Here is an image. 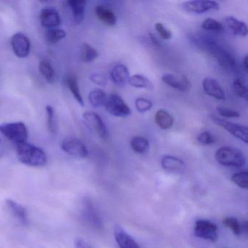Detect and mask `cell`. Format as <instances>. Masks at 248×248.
I'll use <instances>...</instances> for the list:
<instances>
[{
  "label": "cell",
  "instance_id": "cb8c5ba5",
  "mask_svg": "<svg viewBox=\"0 0 248 248\" xmlns=\"http://www.w3.org/2000/svg\"><path fill=\"white\" fill-rule=\"evenodd\" d=\"M39 70L48 83H54L56 78V72H55L51 63L48 61H40V64H39Z\"/></svg>",
  "mask_w": 248,
  "mask_h": 248
},
{
  "label": "cell",
  "instance_id": "7c38bea8",
  "mask_svg": "<svg viewBox=\"0 0 248 248\" xmlns=\"http://www.w3.org/2000/svg\"><path fill=\"white\" fill-rule=\"evenodd\" d=\"M11 46L17 57L24 59L30 55L31 43L27 35L21 32L14 34L11 38Z\"/></svg>",
  "mask_w": 248,
  "mask_h": 248
},
{
  "label": "cell",
  "instance_id": "603a6c76",
  "mask_svg": "<svg viewBox=\"0 0 248 248\" xmlns=\"http://www.w3.org/2000/svg\"><path fill=\"white\" fill-rule=\"evenodd\" d=\"M155 121L158 127L162 130H168L173 125L174 120L169 112L164 109H159L155 115Z\"/></svg>",
  "mask_w": 248,
  "mask_h": 248
},
{
  "label": "cell",
  "instance_id": "d6a6232c",
  "mask_svg": "<svg viewBox=\"0 0 248 248\" xmlns=\"http://www.w3.org/2000/svg\"><path fill=\"white\" fill-rule=\"evenodd\" d=\"M128 83L136 88H148L150 87V81L141 75H134L130 77Z\"/></svg>",
  "mask_w": 248,
  "mask_h": 248
},
{
  "label": "cell",
  "instance_id": "f546056e",
  "mask_svg": "<svg viewBox=\"0 0 248 248\" xmlns=\"http://www.w3.org/2000/svg\"><path fill=\"white\" fill-rule=\"evenodd\" d=\"M66 31L59 29H50L46 33V40L49 45H55L66 37Z\"/></svg>",
  "mask_w": 248,
  "mask_h": 248
},
{
  "label": "cell",
  "instance_id": "6da1fadb",
  "mask_svg": "<svg viewBox=\"0 0 248 248\" xmlns=\"http://www.w3.org/2000/svg\"><path fill=\"white\" fill-rule=\"evenodd\" d=\"M187 39L188 43L193 47H196L200 51L208 53L212 57L214 58L223 69L230 71L236 70L237 63L234 57L214 40L207 38L201 34L193 33L188 34Z\"/></svg>",
  "mask_w": 248,
  "mask_h": 248
},
{
  "label": "cell",
  "instance_id": "d6986e66",
  "mask_svg": "<svg viewBox=\"0 0 248 248\" xmlns=\"http://www.w3.org/2000/svg\"><path fill=\"white\" fill-rule=\"evenodd\" d=\"M66 3L72 11L75 24H80L85 18L86 1L85 0H69Z\"/></svg>",
  "mask_w": 248,
  "mask_h": 248
},
{
  "label": "cell",
  "instance_id": "74e56055",
  "mask_svg": "<svg viewBox=\"0 0 248 248\" xmlns=\"http://www.w3.org/2000/svg\"><path fill=\"white\" fill-rule=\"evenodd\" d=\"M155 30L157 31L158 34L160 36L161 38L165 40H170L172 34L169 30L165 28L163 24L161 23H156L155 26Z\"/></svg>",
  "mask_w": 248,
  "mask_h": 248
},
{
  "label": "cell",
  "instance_id": "8fae6325",
  "mask_svg": "<svg viewBox=\"0 0 248 248\" xmlns=\"http://www.w3.org/2000/svg\"><path fill=\"white\" fill-rule=\"evenodd\" d=\"M183 8L191 14H201L210 11H217L220 8L218 4L215 1L194 0L187 1L182 4Z\"/></svg>",
  "mask_w": 248,
  "mask_h": 248
},
{
  "label": "cell",
  "instance_id": "9a60e30c",
  "mask_svg": "<svg viewBox=\"0 0 248 248\" xmlns=\"http://www.w3.org/2000/svg\"><path fill=\"white\" fill-rule=\"evenodd\" d=\"M202 88L204 93L213 98L220 101H223L226 98L224 91L221 85L213 78H204V80L202 81Z\"/></svg>",
  "mask_w": 248,
  "mask_h": 248
},
{
  "label": "cell",
  "instance_id": "1f68e13d",
  "mask_svg": "<svg viewBox=\"0 0 248 248\" xmlns=\"http://www.w3.org/2000/svg\"><path fill=\"white\" fill-rule=\"evenodd\" d=\"M233 90L235 95L239 98L247 99L248 98V87L242 79L235 78L233 82Z\"/></svg>",
  "mask_w": 248,
  "mask_h": 248
},
{
  "label": "cell",
  "instance_id": "4fadbf2b",
  "mask_svg": "<svg viewBox=\"0 0 248 248\" xmlns=\"http://www.w3.org/2000/svg\"><path fill=\"white\" fill-rule=\"evenodd\" d=\"M5 207L11 217H14L20 224L22 226L29 224L28 212L22 204L15 200L8 199L5 201Z\"/></svg>",
  "mask_w": 248,
  "mask_h": 248
},
{
  "label": "cell",
  "instance_id": "484cf974",
  "mask_svg": "<svg viewBox=\"0 0 248 248\" xmlns=\"http://www.w3.org/2000/svg\"><path fill=\"white\" fill-rule=\"evenodd\" d=\"M98 57V52L88 43H83L80 47V60L84 63H91Z\"/></svg>",
  "mask_w": 248,
  "mask_h": 248
},
{
  "label": "cell",
  "instance_id": "b9f144b4",
  "mask_svg": "<svg viewBox=\"0 0 248 248\" xmlns=\"http://www.w3.org/2000/svg\"><path fill=\"white\" fill-rule=\"evenodd\" d=\"M149 37H150L151 41L152 42V43H153L155 46H160L161 44H162L160 40H159L155 34H152V33H149Z\"/></svg>",
  "mask_w": 248,
  "mask_h": 248
},
{
  "label": "cell",
  "instance_id": "9c48e42d",
  "mask_svg": "<svg viewBox=\"0 0 248 248\" xmlns=\"http://www.w3.org/2000/svg\"><path fill=\"white\" fill-rule=\"evenodd\" d=\"M62 148L66 154L79 159H84L88 156L86 146L79 139L69 138L64 139L62 143Z\"/></svg>",
  "mask_w": 248,
  "mask_h": 248
},
{
  "label": "cell",
  "instance_id": "836d02e7",
  "mask_svg": "<svg viewBox=\"0 0 248 248\" xmlns=\"http://www.w3.org/2000/svg\"><path fill=\"white\" fill-rule=\"evenodd\" d=\"M223 224L229 228L235 235L239 236L242 233V225L237 219L233 217H226L223 218Z\"/></svg>",
  "mask_w": 248,
  "mask_h": 248
},
{
  "label": "cell",
  "instance_id": "5bb4252c",
  "mask_svg": "<svg viewBox=\"0 0 248 248\" xmlns=\"http://www.w3.org/2000/svg\"><path fill=\"white\" fill-rule=\"evenodd\" d=\"M162 80L168 86L182 92H185L191 88V82L185 75L178 76L172 74H165L162 76Z\"/></svg>",
  "mask_w": 248,
  "mask_h": 248
},
{
  "label": "cell",
  "instance_id": "52a82bcc",
  "mask_svg": "<svg viewBox=\"0 0 248 248\" xmlns=\"http://www.w3.org/2000/svg\"><path fill=\"white\" fill-rule=\"evenodd\" d=\"M81 216L87 225L94 229H102V220L96 209L90 200H85L81 209Z\"/></svg>",
  "mask_w": 248,
  "mask_h": 248
},
{
  "label": "cell",
  "instance_id": "ac0fdd59",
  "mask_svg": "<svg viewBox=\"0 0 248 248\" xmlns=\"http://www.w3.org/2000/svg\"><path fill=\"white\" fill-rule=\"evenodd\" d=\"M111 78L117 86L120 88L125 86L130 78L128 68L124 64L116 65L111 70Z\"/></svg>",
  "mask_w": 248,
  "mask_h": 248
},
{
  "label": "cell",
  "instance_id": "3957f363",
  "mask_svg": "<svg viewBox=\"0 0 248 248\" xmlns=\"http://www.w3.org/2000/svg\"><path fill=\"white\" fill-rule=\"evenodd\" d=\"M215 156L217 162L223 166L239 168L244 166L246 162L244 154L232 146L220 147L216 151Z\"/></svg>",
  "mask_w": 248,
  "mask_h": 248
},
{
  "label": "cell",
  "instance_id": "8992f818",
  "mask_svg": "<svg viewBox=\"0 0 248 248\" xmlns=\"http://www.w3.org/2000/svg\"><path fill=\"white\" fill-rule=\"evenodd\" d=\"M104 106L107 111L114 117H125L130 115L131 113L127 104L117 94H111L109 96L107 97Z\"/></svg>",
  "mask_w": 248,
  "mask_h": 248
},
{
  "label": "cell",
  "instance_id": "e575fe53",
  "mask_svg": "<svg viewBox=\"0 0 248 248\" xmlns=\"http://www.w3.org/2000/svg\"><path fill=\"white\" fill-rule=\"evenodd\" d=\"M232 181L238 186L247 189L248 188V173L247 171H241L233 174Z\"/></svg>",
  "mask_w": 248,
  "mask_h": 248
},
{
  "label": "cell",
  "instance_id": "d590c367",
  "mask_svg": "<svg viewBox=\"0 0 248 248\" xmlns=\"http://www.w3.org/2000/svg\"><path fill=\"white\" fill-rule=\"evenodd\" d=\"M135 104H136V109L140 113L147 112L152 108V106H153L152 101L143 98H137Z\"/></svg>",
  "mask_w": 248,
  "mask_h": 248
},
{
  "label": "cell",
  "instance_id": "e0dca14e",
  "mask_svg": "<svg viewBox=\"0 0 248 248\" xmlns=\"http://www.w3.org/2000/svg\"><path fill=\"white\" fill-rule=\"evenodd\" d=\"M40 23L43 27L49 29H55L62 22L60 14L53 8H44L40 15Z\"/></svg>",
  "mask_w": 248,
  "mask_h": 248
},
{
  "label": "cell",
  "instance_id": "83f0119b",
  "mask_svg": "<svg viewBox=\"0 0 248 248\" xmlns=\"http://www.w3.org/2000/svg\"><path fill=\"white\" fill-rule=\"evenodd\" d=\"M130 146L136 153L145 154L149 150V143L145 138L134 136L130 140Z\"/></svg>",
  "mask_w": 248,
  "mask_h": 248
},
{
  "label": "cell",
  "instance_id": "30bf717a",
  "mask_svg": "<svg viewBox=\"0 0 248 248\" xmlns=\"http://www.w3.org/2000/svg\"><path fill=\"white\" fill-rule=\"evenodd\" d=\"M83 118L90 129L95 132L103 140L107 139L108 130L107 126L97 113L93 111H86L83 114Z\"/></svg>",
  "mask_w": 248,
  "mask_h": 248
},
{
  "label": "cell",
  "instance_id": "44dd1931",
  "mask_svg": "<svg viewBox=\"0 0 248 248\" xmlns=\"http://www.w3.org/2000/svg\"><path fill=\"white\" fill-rule=\"evenodd\" d=\"M95 12L97 18L106 25L113 27L117 24V16L110 8L104 5H98L95 7Z\"/></svg>",
  "mask_w": 248,
  "mask_h": 248
},
{
  "label": "cell",
  "instance_id": "ffe728a7",
  "mask_svg": "<svg viewBox=\"0 0 248 248\" xmlns=\"http://www.w3.org/2000/svg\"><path fill=\"white\" fill-rule=\"evenodd\" d=\"M161 165L168 172H181L185 169V163L182 159L171 155L164 156L161 159Z\"/></svg>",
  "mask_w": 248,
  "mask_h": 248
},
{
  "label": "cell",
  "instance_id": "8d00e7d4",
  "mask_svg": "<svg viewBox=\"0 0 248 248\" xmlns=\"http://www.w3.org/2000/svg\"><path fill=\"white\" fill-rule=\"evenodd\" d=\"M197 140L201 144L207 146L216 143V139L210 132L204 131L197 136Z\"/></svg>",
  "mask_w": 248,
  "mask_h": 248
},
{
  "label": "cell",
  "instance_id": "f1b7e54d",
  "mask_svg": "<svg viewBox=\"0 0 248 248\" xmlns=\"http://www.w3.org/2000/svg\"><path fill=\"white\" fill-rule=\"evenodd\" d=\"M46 113H47V125L49 131L52 134H57L58 130H59V123H58L54 108L51 106H47Z\"/></svg>",
  "mask_w": 248,
  "mask_h": 248
},
{
  "label": "cell",
  "instance_id": "60d3db41",
  "mask_svg": "<svg viewBox=\"0 0 248 248\" xmlns=\"http://www.w3.org/2000/svg\"><path fill=\"white\" fill-rule=\"evenodd\" d=\"M75 248H93L86 241L82 238H78L75 242Z\"/></svg>",
  "mask_w": 248,
  "mask_h": 248
},
{
  "label": "cell",
  "instance_id": "7402d4cb",
  "mask_svg": "<svg viewBox=\"0 0 248 248\" xmlns=\"http://www.w3.org/2000/svg\"><path fill=\"white\" fill-rule=\"evenodd\" d=\"M225 22L234 35L239 37H246L248 35V27L243 21H239L233 16H228L225 19Z\"/></svg>",
  "mask_w": 248,
  "mask_h": 248
},
{
  "label": "cell",
  "instance_id": "ba28073f",
  "mask_svg": "<svg viewBox=\"0 0 248 248\" xmlns=\"http://www.w3.org/2000/svg\"><path fill=\"white\" fill-rule=\"evenodd\" d=\"M194 234L197 237L216 242L218 238L217 227L215 223L204 219L197 220L194 225Z\"/></svg>",
  "mask_w": 248,
  "mask_h": 248
},
{
  "label": "cell",
  "instance_id": "d4e9b609",
  "mask_svg": "<svg viewBox=\"0 0 248 248\" xmlns=\"http://www.w3.org/2000/svg\"><path fill=\"white\" fill-rule=\"evenodd\" d=\"M66 85H67L69 91H71L76 101L79 103V105L83 107V98H82V95H81L78 78L76 76H74V75L68 77L66 78Z\"/></svg>",
  "mask_w": 248,
  "mask_h": 248
},
{
  "label": "cell",
  "instance_id": "4316f807",
  "mask_svg": "<svg viewBox=\"0 0 248 248\" xmlns=\"http://www.w3.org/2000/svg\"><path fill=\"white\" fill-rule=\"evenodd\" d=\"M107 99V94L103 90L99 89V88H97V89L91 91L89 95H88L90 104L95 108H98V107L105 105Z\"/></svg>",
  "mask_w": 248,
  "mask_h": 248
},
{
  "label": "cell",
  "instance_id": "2e32d148",
  "mask_svg": "<svg viewBox=\"0 0 248 248\" xmlns=\"http://www.w3.org/2000/svg\"><path fill=\"white\" fill-rule=\"evenodd\" d=\"M114 234L120 248H140L134 239L120 225L114 226Z\"/></svg>",
  "mask_w": 248,
  "mask_h": 248
},
{
  "label": "cell",
  "instance_id": "ee69618b",
  "mask_svg": "<svg viewBox=\"0 0 248 248\" xmlns=\"http://www.w3.org/2000/svg\"><path fill=\"white\" fill-rule=\"evenodd\" d=\"M242 63H243L244 69L246 72H248V56H245V58H244L243 62H242Z\"/></svg>",
  "mask_w": 248,
  "mask_h": 248
},
{
  "label": "cell",
  "instance_id": "5b68a950",
  "mask_svg": "<svg viewBox=\"0 0 248 248\" xmlns=\"http://www.w3.org/2000/svg\"><path fill=\"white\" fill-rule=\"evenodd\" d=\"M210 118L215 124H217L219 127H223L228 133H230L236 139H239L246 144L248 143V132L247 126L227 121L216 115L210 116Z\"/></svg>",
  "mask_w": 248,
  "mask_h": 248
},
{
  "label": "cell",
  "instance_id": "4dcf8cb0",
  "mask_svg": "<svg viewBox=\"0 0 248 248\" xmlns=\"http://www.w3.org/2000/svg\"><path fill=\"white\" fill-rule=\"evenodd\" d=\"M202 28L206 31L220 33L224 31V27L221 23L213 18H207L202 24Z\"/></svg>",
  "mask_w": 248,
  "mask_h": 248
},
{
  "label": "cell",
  "instance_id": "ab89813d",
  "mask_svg": "<svg viewBox=\"0 0 248 248\" xmlns=\"http://www.w3.org/2000/svg\"><path fill=\"white\" fill-rule=\"evenodd\" d=\"M91 79L93 83L101 85V86H104L107 82L105 77L101 75V74H93V75H91Z\"/></svg>",
  "mask_w": 248,
  "mask_h": 248
},
{
  "label": "cell",
  "instance_id": "f35d334b",
  "mask_svg": "<svg viewBox=\"0 0 248 248\" xmlns=\"http://www.w3.org/2000/svg\"><path fill=\"white\" fill-rule=\"evenodd\" d=\"M217 112L222 117L226 118H238L239 117V113L235 110L230 109L229 108H224V107H218L216 108Z\"/></svg>",
  "mask_w": 248,
  "mask_h": 248
},
{
  "label": "cell",
  "instance_id": "7a4b0ae2",
  "mask_svg": "<svg viewBox=\"0 0 248 248\" xmlns=\"http://www.w3.org/2000/svg\"><path fill=\"white\" fill-rule=\"evenodd\" d=\"M16 155L18 160L28 166L43 167L47 162L46 152L27 142L16 145Z\"/></svg>",
  "mask_w": 248,
  "mask_h": 248
},
{
  "label": "cell",
  "instance_id": "277c9868",
  "mask_svg": "<svg viewBox=\"0 0 248 248\" xmlns=\"http://www.w3.org/2000/svg\"><path fill=\"white\" fill-rule=\"evenodd\" d=\"M0 133L16 145L27 142L28 129L22 122L4 123L0 125Z\"/></svg>",
  "mask_w": 248,
  "mask_h": 248
},
{
  "label": "cell",
  "instance_id": "7bdbcfd3",
  "mask_svg": "<svg viewBox=\"0 0 248 248\" xmlns=\"http://www.w3.org/2000/svg\"><path fill=\"white\" fill-rule=\"evenodd\" d=\"M5 145H4V143L3 141H2V139H1V137H0V158H2V156L5 155Z\"/></svg>",
  "mask_w": 248,
  "mask_h": 248
}]
</instances>
